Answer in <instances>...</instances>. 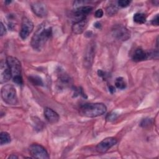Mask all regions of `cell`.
<instances>
[{
    "label": "cell",
    "mask_w": 159,
    "mask_h": 159,
    "mask_svg": "<svg viewBox=\"0 0 159 159\" xmlns=\"http://www.w3.org/2000/svg\"><path fill=\"white\" fill-rule=\"evenodd\" d=\"M52 35V28L47 22L40 24L35 31L30 42L33 49L40 51Z\"/></svg>",
    "instance_id": "cell-1"
},
{
    "label": "cell",
    "mask_w": 159,
    "mask_h": 159,
    "mask_svg": "<svg viewBox=\"0 0 159 159\" xmlns=\"http://www.w3.org/2000/svg\"><path fill=\"white\" fill-rule=\"evenodd\" d=\"M107 111L106 105L101 102L86 103L80 108V113L88 117H96L104 114Z\"/></svg>",
    "instance_id": "cell-2"
},
{
    "label": "cell",
    "mask_w": 159,
    "mask_h": 159,
    "mask_svg": "<svg viewBox=\"0 0 159 159\" xmlns=\"http://www.w3.org/2000/svg\"><path fill=\"white\" fill-rule=\"evenodd\" d=\"M1 93V98L6 103L9 105H15L17 103V92L13 85L7 84L3 86Z\"/></svg>",
    "instance_id": "cell-3"
},
{
    "label": "cell",
    "mask_w": 159,
    "mask_h": 159,
    "mask_svg": "<svg viewBox=\"0 0 159 159\" xmlns=\"http://www.w3.org/2000/svg\"><path fill=\"white\" fill-rule=\"evenodd\" d=\"M6 60L9 67L12 79L22 76V67L20 61L17 58L12 56H8Z\"/></svg>",
    "instance_id": "cell-4"
},
{
    "label": "cell",
    "mask_w": 159,
    "mask_h": 159,
    "mask_svg": "<svg viewBox=\"0 0 159 159\" xmlns=\"http://www.w3.org/2000/svg\"><path fill=\"white\" fill-rule=\"evenodd\" d=\"M29 153L33 158H49V155L46 149L40 144L33 143L29 146Z\"/></svg>",
    "instance_id": "cell-5"
},
{
    "label": "cell",
    "mask_w": 159,
    "mask_h": 159,
    "mask_svg": "<svg viewBox=\"0 0 159 159\" xmlns=\"http://www.w3.org/2000/svg\"><path fill=\"white\" fill-rule=\"evenodd\" d=\"M34 29V24L29 18L24 17L22 18L19 36L22 40H25Z\"/></svg>",
    "instance_id": "cell-6"
},
{
    "label": "cell",
    "mask_w": 159,
    "mask_h": 159,
    "mask_svg": "<svg viewBox=\"0 0 159 159\" xmlns=\"http://www.w3.org/2000/svg\"><path fill=\"white\" fill-rule=\"evenodd\" d=\"M117 142V140L114 137L105 138L96 145V150L98 153H105L111 147L114 146Z\"/></svg>",
    "instance_id": "cell-7"
},
{
    "label": "cell",
    "mask_w": 159,
    "mask_h": 159,
    "mask_svg": "<svg viewBox=\"0 0 159 159\" xmlns=\"http://www.w3.org/2000/svg\"><path fill=\"white\" fill-rule=\"evenodd\" d=\"M94 52L95 45L94 43H91L90 44H89L88 48H86V52L84 55L83 64L86 68H89L92 66L95 54Z\"/></svg>",
    "instance_id": "cell-8"
},
{
    "label": "cell",
    "mask_w": 159,
    "mask_h": 159,
    "mask_svg": "<svg viewBox=\"0 0 159 159\" xmlns=\"http://www.w3.org/2000/svg\"><path fill=\"white\" fill-rule=\"evenodd\" d=\"M112 32L114 36L116 39L122 41H125L130 37V31L122 25H117L114 27V29L112 30Z\"/></svg>",
    "instance_id": "cell-9"
},
{
    "label": "cell",
    "mask_w": 159,
    "mask_h": 159,
    "mask_svg": "<svg viewBox=\"0 0 159 159\" xmlns=\"http://www.w3.org/2000/svg\"><path fill=\"white\" fill-rule=\"evenodd\" d=\"M11 78L12 75L6 60L1 61L0 63V83H4Z\"/></svg>",
    "instance_id": "cell-10"
},
{
    "label": "cell",
    "mask_w": 159,
    "mask_h": 159,
    "mask_svg": "<svg viewBox=\"0 0 159 159\" xmlns=\"http://www.w3.org/2000/svg\"><path fill=\"white\" fill-rule=\"evenodd\" d=\"M31 9L34 13L38 17H43L47 15V8L43 3L35 2L31 4Z\"/></svg>",
    "instance_id": "cell-11"
},
{
    "label": "cell",
    "mask_w": 159,
    "mask_h": 159,
    "mask_svg": "<svg viewBox=\"0 0 159 159\" xmlns=\"http://www.w3.org/2000/svg\"><path fill=\"white\" fill-rule=\"evenodd\" d=\"M93 7L90 6H81L78 7L74 11L73 15L75 17L78 18V20L86 18V16L91 12Z\"/></svg>",
    "instance_id": "cell-12"
},
{
    "label": "cell",
    "mask_w": 159,
    "mask_h": 159,
    "mask_svg": "<svg viewBox=\"0 0 159 159\" xmlns=\"http://www.w3.org/2000/svg\"><path fill=\"white\" fill-rule=\"evenodd\" d=\"M43 114L45 119L50 123H57L60 119V117L58 113L50 107H45L44 109Z\"/></svg>",
    "instance_id": "cell-13"
},
{
    "label": "cell",
    "mask_w": 159,
    "mask_h": 159,
    "mask_svg": "<svg viewBox=\"0 0 159 159\" xmlns=\"http://www.w3.org/2000/svg\"><path fill=\"white\" fill-rule=\"evenodd\" d=\"M88 21L86 18L76 20L72 25V31L76 34H81L87 26Z\"/></svg>",
    "instance_id": "cell-14"
},
{
    "label": "cell",
    "mask_w": 159,
    "mask_h": 159,
    "mask_svg": "<svg viewBox=\"0 0 159 159\" xmlns=\"http://www.w3.org/2000/svg\"><path fill=\"white\" fill-rule=\"evenodd\" d=\"M148 58V52H145L142 48L136 49L132 55V60L136 62L142 61Z\"/></svg>",
    "instance_id": "cell-15"
},
{
    "label": "cell",
    "mask_w": 159,
    "mask_h": 159,
    "mask_svg": "<svg viewBox=\"0 0 159 159\" xmlns=\"http://www.w3.org/2000/svg\"><path fill=\"white\" fill-rule=\"evenodd\" d=\"M133 19H134V21L135 22H136L137 24H144L145 22L146 16L143 13L138 12V13H135L134 14Z\"/></svg>",
    "instance_id": "cell-16"
},
{
    "label": "cell",
    "mask_w": 159,
    "mask_h": 159,
    "mask_svg": "<svg viewBox=\"0 0 159 159\" xmlns=\"http://www.w3.org/2000/svg\"><path fill=\"white\" fill-rule=\"evenodd\" d=\"M11 138L10 135L6 132H2L0 134V143L1 145L10 143Z\"/></svg>",
    "instance_id": "cell-17"
},
{
    "label": "cell",
    "mask_w": 159,
    "mask_h": 159,
    "mask_svg": "<svg viewBox=\"0 0 159 159\" xmlns=\"http://www.w3.org/2000/svg\"><path fill=\"white\" fill-rule=\"evenodd\" d=\"M29 81L34 84V85H37V86H43V81L42 80V78L36 75H31L29 77Z\"/></svg>",
    "instance_id": "cell-18"
},
{
    "label": "cell",
    "mask_w": 159,
    "mask_h": 159,
    "mask_svg": "<svg viewBox=\"0 0 159 159\" xmlns=\"http://www.w3.org/2000/svg\"><path fill=\"white\" fill-rule=\"evenodd\" d=\"M115 85L120 89H124L126 88V83L122 77H118L116 79Z\"/></svg>",
    "instance_id": "cell-19"
},
{
    "label": "cell",
    "mask_w": 159,
    "mask_h": 159,
    "mask_svg": "<svg viewBox=\"0 0 159 159\" xmlns=\"http://www.w3.org/2000/svg\"><path fill=\"white\" fill-rule=\"evenodd\" d=\"M118 11L117 7L116 6L112 5L109 6L106 9V14L107 16H114L115 15Z\"/></svg>",
    "instance_id": "cell-20"
},
{
    "label": "cell",
    "mask_w": 159,
    "mask_h": 159,
    "mask_svg": "<svg viewBox=\"0 0 159 159\" xmlns=\"http://www.w3.org/2000/svg\"><path fill=\"white\" fill-rule=\"evenodd\" d=\"M60 81L61 84H65V85H66L67 84H69L70 83V78L68 76H67L66 75H61L60 76Z\"/></svg>",
    "instance_id": "cell-21"
},
{
    "label": "cell",
    "mask_w": 159,
    "mask_h": 159,
    "mask_svg": "<svg viewBox=\"0 0 159 159\" xmlns=\"http://www.w3.org/2000/svg\"><path fill=\"white\" fill-rule=\"evenodd\" d=\"M152 124L151 119H144L140 122V126L142 127H147Z\"/></svg>",
    "instance_id": "cell-22"
},
{
    "label": "cell",
    "mask_w": 159,
    "mask_h": 159,
    "mask_svg": "<svg viewBox=\"0 0 159 159\" xmlns=\"http://www.w3.org/2000/svg\"><path fill=\"white\" fill-rule=\"evenodd\" d=\"M118 5L121 7H126L129 6L130 1L127 0H120L118 1Z\"/></svg>",
    "instance_id": "cell-23"
},
{
    "label": "cell",
    "mask_w": 159,
    "mask_h": 159,
    "mask_svg": "<svg viewBox=\"0 0 159 159\" xmlns=\"http://www.w3.org/2000/svg\"><path fill=\"white\" fill-rule=\"evenodd\" d=\"M6 34V29L5 26L4 25L3 23L2 22H1V25H0V35L2 37L4 35H5Z\"/></svg>",
    "instance_id": "cell-24"
},
{
    "label": "cell",
    "mask_w": 159,
    "mask_h": 159,
    "mask_svg": "<svg viewBox=\"0 0 159 159\" xmlns=\"http://www.w3.org/2000/svg\"><path fill=\"white\" fill-rule=\"evenodd\" d=\"M104 14V12L102 9H99L95 12V17L97 18H101L102 17Z\"/></svg>",
    "instance_id": "cell-25"
},
{
    "label": "cell",
    "mask_w": 159,
    "mask_h": 159,
    "mask_svg": "<svg viewBox=\"0 0 159 159\" xmlns=\"http://www.w3.org/2000/svg\"><path fill=\"white\" fill-rule=\"evenodd\" d=\"M151 23L153 25H156V26L158 25V14H157L153 17V19L151 21Z\"/></svg>",
    "instance_id": "cell-26"
},
{
    "label": "cell",
    "mask_w": 159,
    "mask_h": 159,
    "mask_svg": "<svg viewBox=\"0 0 159 159\" xmlns=\"http://www.w3.org/2000/svg\"><path fill=\"white\" fill-rule=\"evenodd\" d=\"M98 75H99L100 77L102 78L104 80L106 78V73H105L104 71H102V70H99L98 71Z\"/></svg>",
    "instance_id": "cell-27"
},
{
    "label": "cell",
    "mask_w": 159,
    "mask_h": 159,
    "mask_svg": "<svg viewBox=\"0 0 159 159\" xmlns=\"http://www.w3.org/2000/svg\"><path fill=\"white\" fill-rule=\"evenodd\" d=\"M109 90L111 93H114L116 92V89L113 86H109Z\"/></svg>",
    "instance_id": "cell-28"
},
{
    "label": "cell",
    "mask_w": 159,
    "mask_h": 159,
    "mask_svg": "<svg viewBox=\"0 0 159 159\" xmlns=\"http://www.w3.org/2000/svg\"><path fill=\"white\" fill-rule=\"evenodd\" d=\"M94 27H95L96 28H97V29H100L101 27V24L100 22H96L95 23V24H94Z\"/></svg>",
    "instance_id": "cell-29"
},
{
    "label": "cell",
    "mask_w": 159,
    "mask_h": 159,
    "mask_svg": "<svg viewBox=\"0 0 159 159\" xmlns=\"http://www.w3.org/2000/svg\"><path fill=\"white\" fill-rule=\"evenodd\" d=\"M18 158V157L16 155H12L9 157V158Z\"/></svg>",
    "instance_id": "cell-30"
},
{
    "label": "cell",
    "mask_w": 159,
    "mask_h": 159,
    "mask_svg": "<svg viewBox=\"0 0 159 159\" xmlns=\"http://www.w3.org/2000/svg\"><path fill=\"white\" fill-rule=\"evenodd\" d=\"M154 4H156V6H158V3H159V1H154L152 2Z\"/></svg>",
    "instance_id": "cell-31"
},
{
    "label": "cell",
    "mask_w": 159,
    "mask_h": 159,
    "mask_svg": "<svg viewBox=\"0 0 159 159\" xmlns=\"http://www.w3.org/2000/svg\"><path fill=\"white\" fill-rule=\"evenodd\" d=\"M11 1H5V3H6V4H9V3H11Z\"/></svg>",
    "instance_id": "cell-32"
}]
</instances>
